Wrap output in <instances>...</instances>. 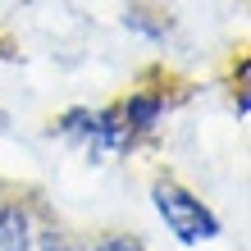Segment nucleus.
Masks as SVG:
<instances>
[{
  "label": "nucleus",
  "instance_id": "3",
  "mask_svg": "<svg viewBox=\"0 0 251 251\" xmlns=\"http://www.w3.org/2000/svg\"><path fill=\"white\" fill-rule=\"evenodd\" d=\"M0 251H37V224H32L27 201L0 205Z\"/></svg>",
  "mask_w": 251,
  "mask_h": 251
},
{
  "label": "nucleus",
  "instance_id": "4",
  "mask_svg": "<svg viewBox=\"0 0 251 251\" xmlns=\"http://www.w3.org/2000/svg\"><path fill=\"white\" fill-rule=\"evenodd\" d=\"M114 110H119V119H124V128L132 132V137H146V132H155L160 119H165V96L160 92H132Z\"/></svg>",
  "mask_w": 251,
  "mask_h": 251
},
{
  "label": "nucleus",
  "instance_id": "5",
  "mask_svg": "<svg viewBox=\"0 0 251 251\" xmlns=\"http://www.w3.org/2000/svg\"><path fill=\"white\" fill-rule=\"evenodd\" d=\"M92 251H146L142 238H132V233H105V238H96Z\"/></svg>",
  "mask_w": 251,
  "mask_h": 251
},
{
  "label": "nucleus",
  "instance_id": "2",
  "mask_svg": "<svg viewBox=\"0 0 251 251\" xmlns=\"http://www.w3.org/2000/svg\"><path fill=\"white\" fill-rule=\"evenodd\" d=\"M151 205H155L160 224L174 233V242L201 247V242H215V238H219V215H215L201 197H192L183 183L155 178V183H151Z\"/></svg>",
  "mask_w": 251,
  "mask_h": 251
},
{
  "label": "nucleus",
  "instance_id": "1",
  "mask_svg": "<svg viewBox=\"0 0 251 251\" xmlns=\"http://www.w3.org/2000/svg\"><path fill=\"white\" fill-rule=\"evenodd\" d=\"M55 132H60L64 142H73L78 151L87 155V160H96V165H105V160H114V155H124L132 142V132L124 128V119H119V110H87V105H73V110H64L60 119H55Z\"/></svg>",
  "mask_w": 251,
  "mask_h": 251
}]
</instances>
